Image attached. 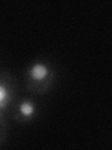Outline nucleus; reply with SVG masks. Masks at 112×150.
Instances as JSON below:
<instances>
[{"label":"nucleus","instance_id":"nucleus-1","mask_svg":"<svg viewBox=\"0 0 112 150\" xmlns=\"http://www.w3.org/2000/svg\"><path fill=\"white\" fill-rule=\"evenodd\" d=\"M49 74V69L44 64L36 63L30 69V76L35 81H42Z\"/></svg>","mask_w":112,"mask_h":150},{"label":"nucleus","instance_id":"nucleus-2","mask_svg":"<svg viewBox=\"0 0 112 150\" xmlns=\"http://www.w3.org/2000/svg\"><path fill=\"white\" fill-rule=\"evenodd\" d=\"M19 110H20V112L24 116V117H31L33 115L35 114L36 108L34 103L31 101H22L20 106H19Z\"/></svg>","mask_w":112,"mask_h":150},{"label":"nucleus","instance_id":"nucleus-3","mask_svg":"<svg viewBox=\"0 0 112 150\" xmlns=\"http://www.w3.org/2000/svg\"><path fill=\"white\" fill-rule=\"evenodd\" d=\"M8 93L7 91V88L3 84L0 83V108L5 106V104L8 101Z\"/></svg>","mask_w":112,"mask_h":150}]
</instances>
